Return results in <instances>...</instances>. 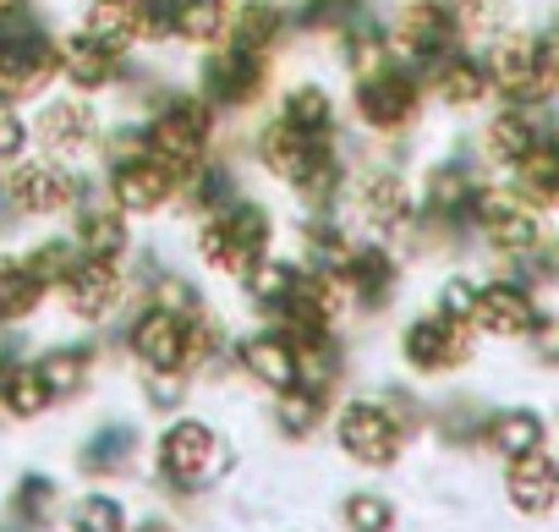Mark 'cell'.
Segmentation results:
<instances>
[{
    "label": "cell",
    "instance_id": "6da1fadb",
    "mask_svg": "<svg viewBox=\"0 0 559 532\" xmlns=\"http://www.w3.org/2000/svg\"><path fill=\"white\" fill-rule=\"evenodd\" d=\"M209 138H214V105H209V99H170V105L154 116V127H148L143 149H148V154H159V159L187 181V176L203 165Z\"/></svg>",
    "mask_w": 559,
    "mask_h": 532
},
{
    "label": "cell",
    "instance_id": "7a4b0ae2",
    "mask_svg": "<svg viewBox=\"0 0 559 532\" xmlns=\"http://www.w3.org/2000/svg\"><path fill=\"white\" fill-rule=\"evenodd\" d=\"M56 72H61V56L28 17H12L0 28V99H34L45 94Z\"/></svg>",
    "mask_w": 559,
    "mask_h": 532
},
{
    "label": "cell",
    "instance_id": "3957f363",
    "mask_svg": "<svg viewBox=\"0 0 559 532\" xmlns=\"http://www.w3.org/2000/svg\"><path fill=\"white\" fill-rule=\"evenodd\" d=\"M263 241H269V214L258 203H230V209H214L198 247L214 270L225 275H247L252 263L263 258Z\"/></svg>",
    "mask_w": 559,
    "mask_h": 532
},
{
    "label": "cell",
    "instance_id": "277c9868",
    "mask_svg": "<svg viewBox=\"0 0 559 532\" xmlns=\"http://www.w3.org/2000/svg\"><path fill=\"white\" fill-rule=\"evenodd\" d=\"M488 78H493V88H499L504 99H515V105H532V99H543V94L559 83V78L548 72L543 45H537L532 34H499L493 50H488Z\"/></svg>",
    "mask_w": 559,
    "mask_h": 532
},
{
    "label": "cell",
    "instance_id": "5b68a950",
    "mask_svg": "<svg viewBox=\"0 0 559 532\" xmlns=\"http://www.w3.org/2000/svg\"><path fill=\"white\" fill-rule=\"evenodd\" d=\"M258 154H263V165H269L280 181H292V187H308V181H319L324 170H335L330 138L297 132L292 121H269L263 138H258Z\"/></svg>",
    "mask_w": 559,
    "mask_h": 532
},
{
    "label": "cell",
    "instance_id": "8992f818",
    "mask_svg": "<svg viewBox=\"0 0 559 532\" xmlns=\"http://www.w3.org/2000/svg\"><path fill=\"white\" fill-rule=\"evenodd\" d=\"M417 110H423V88L395 61L379 67V72H368V78H357V116L373 132H401V127L417 121Z\"/></svg>",
    "mask_w": 559,
    "mask_h": 532
},
{
    "label": "cell",
    "instance_id": "52a82bcc",
    "mask_svg": "<svg viewBox=\"0 0 559 532\" xmlns=\"http://www.w3.org/2000/svg\"><path fill=\"white\" fill-rule=\"evenodd\" d=\"M455 39H461V23H455V7H444V0H412L395 23V45L423 67H439L444 56H455Z\"/></svg>",
    "mask_w": 559,
    "mask_h": 532
},
{
    "label": "cell",
    "instance_id": "ba28073f",
    "mask_svg": "<svg viewBox=\"0 0 559 532\" xmlns=\"http://www.w3.org/2000/svg\"><path fill=\"white\" fill-rule=\"evenodd\" d=\"M472 214L488 236L493 252H532L537 247V209L526 192H477L472 198Z\"/></svg>",
    "mask_w": 559,
    "mask_h": 532
},
{
    "label": "cell",
    "instance_id": "9c48e42d",
    "mask_svg": "<svg viewBox=\"0 0 559 532\" xmlns=\"http://www.w3.org/2000/svg\"><path fill=\"white\" fill-rule=\"evenodd\" d=\"M263 78H269V61H263V50H247V45H219V56H209V67H203V88H209V99L214 105H252L258 94H263Z\"/></svg>",
    "mask_w": 559,
    "mask_h": 532
},
{
    "label": "cell",
    "instance_id": "30bf717a",
    "mask_svg": "<svg viewBox=\"0 0 559 532\" xmlns=\"http://www.w3.org/2000/svg\"><path fill=\"white\" fill-rule=\"evenodd\" d=\"M12 203L28 209V214H56V209H72L78 203V176L61 165V159H28L12 170L7 181Z\"/></svg>",
    "mask_w": 559,
    "mask_h": 532
},
{
    "label": "cell",
    "instance_id": "8fae6325",
    "mask_svg": "<svg viewBox=\"0 0 559 532\" xmlns=\"http://www.w3.org/2000/svg\"><path fill=\"white\" fill-rule=\"evenodd\" d=\"M219 461H225V450H219V439L209 434V423H176V428L159 439V466H165V477H176V483H209Z\"/></svg>",
    "mask_w": 559,
    "mask_h": 532
},
{
    "label": "cell",
    "instance_id": "7c38bea8",
    "mask_svg": "<svg viewBox=\"0 0 559 532\" xmlns=\"http://www.w3.org/2000/svg\"><path fill=\"white\" fill-rule=\"evenodd\" d=\"M176 170L159 159V154H132V159H121L116 165V176H110V192H116V203L121 209H132V214H154L170 192H176Z\"/></svg>",
    "mask_w": 559,
    "mask_h": 532
},
{
    "label": "cell",
    "instance_id": "4fadbf2b",
    "mask_svg": "<svg viewBox=\"0 0 559 532\" xmlns=\"http://www.w3.org/2000/svg\"><path fill=\"white\" fill-rule=\"evenodd\" d=\"M406 357L423 368V374H444V368H461L472 357V341H466V324L455 319H423L406 330Z\"/></svg>",
    "mask_w": 559,
    "mask_h": 532
},
{
    "label": "cell",
    "instance_id": "5bb4252c",
    "mask_svg": "<svg viewBox=\"0 0 559 532\" xmlns=\"http://www.w3.org/2000/svg\"><path fill=\"white\" fill-rule=\"evenodd\" d=\"M341 445L357 456V461H395L401 450V428L384 406H346L341 412Z\"/></svg>",
    "mask_w": 559,
    "mask_h": 532
},
{
    "label": "cell",
    "instance_id": "9a60e30c",
    "mask_svg": "<svg viewBox=\"0 0 559 532\" xmlns=\"http://www.w3.org/2000/svg\"><path fill=\"white\" fill-rule=\"evenodd\" d=\"M504 488H510V505H515V510L543 516V510H554V499H559V461L543 456V450L510 456V477H504Z\"/></svg>",
    "mask_w": 559,
    "mask_h": 532
},
{
    "label": "cell",
    "instance_id": "2e32d148",
    "mask_svg": "<svg viewBox=\"0 0 559 532\" xmlns=\"http://www.w3.org/2000/svg\"><path fill=\"white\" fill-rule=\"evenodd\" d=\"M116 303H121V275L110 258H83L67 275V308L78 319H105V314H116Z\"/></svg>",
    "mask_w": 559,
    "mask_h": 532
},
{
    "label": "cell",
    "instance_id": "e0dca14e",
    "mask_svg": "<svg viewBox=\"0 0 559 532\" xmlns=\"http://www.w3.org/2000/svg\"><path fill=\"white\" fill-rule=\"evenodd\" d=\"M56 56H61V78H67L72 88H83V94L105 88V83L116 78V67H121V56H116L110 45H99L88 28H83V34H72V39H61V45H56Z\"/></svg>",
    "mask_w": 559,
    "mask_h": 532
},
{
    "label": "cell",
    "instance_id": "ac0fdd59",
    "mask_svg": "<svg viewBox=\"0 0 559 532\" xmlns=\"http://www.w3.org/2000/svg\"><path fill=\"white\" fill-rule=\"evenodd\" d=\"M94 138H99V121H94L88 105H78V99L45 105V116H39V143H45L50 154H88Z\"/></svg>",
    "mask_w": 559,
    "mask_h": 532
},
{
    "label": "cell",
    "instance_id": "d6986e66",
    "mask_svg": "<svg viewBox=\"0 0 559 532\" xmlns=\"http://www.w3.org/2000/svg\"><path fill=\"white\" fill-rule=\"evenodd\" d=\"M472 324H483L488 335H526L537 324V314H532V297L521 286H483Z\"/></svg>",
    "mask_w": 559,
    "mask_h": 532
},
{
    "label": "cell",
    "instance_id": "ffe728a7",
    "mask_svg": "<svg viewBox=\"0 0 559 532\" xmlns=\"http://www.w3.org/2000/svg\"><path fill=\"white\" fill-rule=\"evenodd\" d=\"M132 346L148 368H181V346H187V324L170 314V308H154L138 319L132 330Z\"/></svg>",
    "mask_w": 559,
    "mask_h": 532
},
{
    "label": "cell",
    "instance_id": "44dd1931",
    "mask_svg": "<svg viewBox=\"0 0 559 532\" xmlns=\"http://www.w3.org/2000/svg\"><path fill=\"white\" fill-rule=\"evenodd\" d=\"M433 88H439V99H444L450 110H472V105H483V94L493 88V78H488V67L472 61V56H444V61L433 67Z\"/></svg>",
    "mask_w": 559,
    "mask_h": 532
},
{
    "label": "cell",
    "instance_id": "7402d4cb",
    "mask_svg": "<svg viewBox=\"0 0 559 532\" xmlns=\"http://www.w3.org/2000/svg\"><path fill=\"white\" fill-rule=\"evenodd\" d=\"M357 203H362V220L379 225V230H395V225L412 220V187H406L401 176H390V170L368 176L362 192H357Z\"/></svg>",
    "mask_w": 559,
    "mask_h": 532
},
{
    "label": "cell",
    "instance_id": "603a6c76",
    "mask_svg": "<svg viewBox=\"0 0 559 532\" xmlns=\"http://www.w3.org/2000/svg\"><path fill=\"white\" fill-rule=\"evenodd\" d=\"M241 368L252 374V379H263V385H274V390H292L302 374H297V352H292V341H280V335H258V341H247L241 346Z\"/></svg>",
    "mask_w": 559,
    "mask_h": 532
},
{
    "label": "cell",
    "instance_id": "cb8c5ba5",
    "mask_svg": "<svg viewBox=\"0 0 559 532\" xmlns=\"http://www.w3.org/2000/svg\"><path fill=\"white\" fill-rule=\"evenodd\" d=\"M537 138H543V132H537L521 110H499V116L488 121V132H483V149H488V159H499V165H521Z\"/></svg>",
    "mask_w": 559,
    "mask_h": 532
},
{
    "label": "cell",
    "instance_id": "d4e9b609",
    "mask_svg": "<svg viewBox=\"0 0 559 532\" xmlns=\"http://www.w3.org/2000/svg\"><path fill=\"white\" fill-rule=\"evenodd\" d=\"M170 34H181L187 45H219L225 0H170Z\"/></svg>",
    "mask_w": 559,
    "mask_h": 532
},
{
    "label": "cell",
    "instance_id": "484cf974",
    "mask_svg": "<svg viewBox=\"0 0 559 532\" xmlns=\"http://www.w3.org/2000/svg\"><path fill=\"white\" fill-rule=\"evenodd\" d=\"M515 176L532 203H559V138H537L532 154L515 165Z\"/></svg>",
    "mask_w": 559,
    "mask_h": 532
},
{
    "label": "cell",
    "instance_id": "4316f807",
    "mask_svg": "<svg viewBox=\"0 0 559 532\" xmlns=\"http://www.w3.org/2000/svg\"><path fill=\"white\" fill-rule=\"evenodd\" d=\"M78 241H83L88 258H110V263H116V252L127 247V209H121V203H116V209H83Z\"/></svg>",
    "mask_w": 559,
    "mask_h": 532
},
{
    "label": "cell",
    "instance_id": "83f0119b",
    "mask_svg": "<svg viewBox=\"0 0 559 532\" xmlns=\"http://www.w3.org/2000/svg\"><path fill=\"white\" fill-rule=\"evenodd\" d=\"M280 121H292L297 132H313V138H330V121H335V105L319 83H297L280 105Z\"/></svg>",
    "mask_w": 559,
    "mask_h": 532
},
{
    "label": "cell",
    "instance_id": "f1b7e54d",
    "mask_svg": "<svg viewBox=\"0 0 559 532\" xmlns=\"http://www.w3.org/2000/svg\"><path fill=\"white\" fill-rule=\"evenodd\" d=\"M45 286L34 281L28 263H0V324H12V319H28L39 308Z\"/></svg>",
    "mask_w": 559,
    "mask_h": 532
},
{
    "label": "cell",
    "instance_id": "f546056e",
    "mask_svg": "<svg viewBox=\"0 0 559 532\" xmlns=\"http://www.w3.org/2000/svg\"><path fill=\"white\" fill-rule=\"evenodd\" d=\"M488 445L504 450V456H526V450H537V445H543V423H537V412H504V417H493Z\"/></svg>",
    "mask_w": 559,
    "mask_h": 532
},
{
    "label": "cell",
    "instance_id": "4dcf8cb0",
    "mask_svg": "<svg viewBox=\"0 0 559 532\" xmlns=\"http://www.w3.org/2000/svg\"><path fill=\"white\" fill-rule=\"evenodd\" d=\"M455 23H461V34H488V39H499L504 23H510V0H461Z\"/></svg>",
    "mask_w": 559,
    "mask_h": 532
},
{
    "label": "cell",
    "instance_id": "1f68e13d",
    "mask_svg": "<svg viewBox=\"0 0 559 532\" xmlns=\"http://www.w3.org/2000/svg\"><path fill=\"white\" fill-rule=\"evenodd\" d=\"M39 379L50 385V395H72V390L88 385V357L83 352H56V357L39 363Z\"/></svg>",
    "mask_w": 559,
    "mask_h": 532
},
{
    "label": "cell",
    "instance_id": "d6a6232c",
    "mask_svg": "<svg viewBox=\"0 0 559 532\" xmlns=\"http://www.w3.org/2000/svg\"><path fill=\"white\" fill-rule=\"evenodd\" d=\"M0 401H7L17 417H39L45 401H50V385L39 379V368H34V374H12L7 385H0Z\"/></svg>",
    "mask_w": 559,
    "mask_h": 532
},
{
    "label": "cell",
    "instance_id": "836d02e7",
    "mask_svg": "<svg viewBox=\"0 0 559 532\" xmlns=\"http://www.w3.org/2000/svg\"><path fill=\"white\" fill-rule=\"evenodd\" d=\"M23 263L34 270V281H39V286H67V275L78 270L72 247H61V241H50V247H34V252H28Z\"/></svg>",
    "mask_w": 559,
    "mask_h": 532
},
{
    "label": "cell",
    "instance_id": "e575fe53",
    "mask_svg": "<svg viewBox=\"0 0 559 532\" xmlns=\"http://www.w3.org/2000/svg\"><path fill=\"white\" fill-rule=\"evenodd\" d=\"M72 532H127V516H121V505L116 499H83L78 505V521H72Z\"/></svg>",
    "mask_w": 559,
    "mask_h": 532
},
{
    "label": "cell",
    "instance_id": "d590c367",
    "mask_svg": "<svg viewBox=\"0 0 559 532\" xmlns=\"http://www.w3.org/2000/svg\"><path fill=\"white\" fill-rule=\"evenodd\" d=\"M313 423H319V395H302L297 385L280 390V428H286V434H308Z\"/></svg>",
    "mask_w": 559,
    "mask_h": 532
},
{
    "label": "cell",
    "instance_id": "8d00e7d4",
    "mask_svg": "<svg viewBox=\"0 0 559 532\" xmlns=\"http://www.w3.org/2000/svg\"><path fill=\"white\" fill-rule=\"evenodd\" d=\"M346 521H352V532H390L395 510H390L384 499H373V494H357V499L346 505Z\"/></svg>",
    "mask_w": 559,
    "mask_h": 532
},
{
    "label": "cell",
    "instance_id": "74e56055",
    "mask_svg": "<svg viewBox=\"0 0 559 532\" xmlns=\"http://www.w3.org/2000/svg\"><path fill=\"white\" fill-rule=\"evenodd\" d=\"M439 314H444V319H455V324H472V314H477V292H472L466 281H450V286H444Z\"/></svg>",
    "mask_w": 559,
    "mask_h": 532
},
{
    "label": "cell",
    "instance_id": "f35d334b",
    "mask_svg": "<svg viewBox=\"0 0 559 532\" xmlns=\"http://www.w3.org/2000/svg\"><path fill=\"white\" fill-rule=\"evenodd\" d=\"M23 143H28L23 116H17L12 105H0V159H17V154H23Z\"/></svg>",
    "mask_w": 559,
    "mask_h": 532
},
{
    "label": "cell",
    "instance_id": "ab89813d",
    "mask_svg": "<svg viewBox=\"0 0 559 532\" xmlns=\"http://www.w3.org/2000/svg\"><path fill=\"white\" fill-rule=\"evenodd\" d=\"M159 292H165V308H187V303H192L187 281H159Z\"/></svg>",
    "mask_w": 559,
    "mask_h": 532
},
{
    "label": "cell",
    "instance_id": "60d3db41",
    "mask_svg": "<svg viewBox=\"0 0 559 532\" xmlns=\"http://www.w3.org/2000/svg\"><path fill=\"white\" fill-rule=\"evenodd\" d=\"M537 335H543V341H537V357H548V363H559V324H543Z\"/></svg>",
    "mask_w": 559,
    "mask_h": 532
},
{
    "label": "cell",
    "instance_id": "b9f144b4",
    "mask_svg": "<svg viewBox=\"0 0 559 532\" xmlns=\"http://www.w3.org/2000/svg\"><path fill=\"white\" fill-rule=\"evenodd\" d=\"M548 270L559 275V241H554V252H548Z\"/></svg>",
    "mask_w": 559,
    "mask_h": 532
},
{
    "label": "cell",
    "instance_id": "7bdbcfd3",
    "mask_svg": "<svg viewBox=\"0 0 559 532\" xmlns=\"http://www.w3.org/2000/svg\"><path fill=\"white\" fill-rule=\"evenodd\" d=\"M88 7H94V0H88Z\"/></svg>",
    "mask_w": 559,
    "mask_h": 532
}]
</instances>
